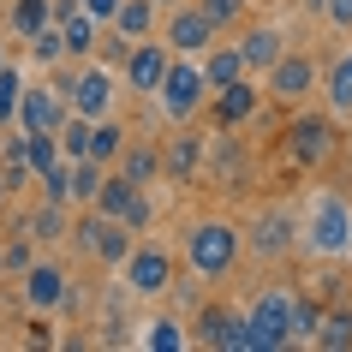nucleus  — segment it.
I'll return each mask as SVG.
<instances>
[{
    "instance_id": "nucleus-1",
    "label": "nucleus",
    "mask_w": 352,
    "mask_h": 352,
    "mask_svg": "<svg viewBox=\"0 0 352 352\" xmlns=\"http://www.w3.org/2000/svg\"><path fill=\"white\" fill-rule=\"evenodd\" d=\"M305 245L316 257H346L352 251V204L340 191H316L311 215H305Z\"/></svg>"
},
{
    "instance_id": "nucleus-2",
    "label": "nucleus",
    "mask_w": 352,
    "mask_h": 352,
    "mask_svg": "<svg viewBox=\"0 0 352 352\" xmlns=\"http://www.w3.org/2000/svg\"><path fill=\"white\" fill-rule=\"evenodd\" d=\"M186 257H191V269L197 275H209V280H221L233 263H239V233L227 221H197L186 233Z\"/></svg>"
},
{
    "instance_id": "nucleus-3",
    "label": "nucleus",
    "mask_w": 352,
    "mask_h": 352,
    "mask_svg": "<svg viewBox=\"0 0 352 352\" xmlns=\"http://www.w3.org/2000/svg\"><path fill=\"white\" fill-rule=\"evenodd\" d=\"M293 340V298L287 293H263L257 311L245 316V352H275Z\"/></svg>"
},
{
    "instance_id": "nucleus-4",
    "label": "nucleus",
    "mask_w": 352,
    "mask_h": 352,
    "mask_svg": "<svg viewBox=\"0 0 352 352\" xmlns=\"http://www.w3.org/2000/svg\"><path fill=\"white\" fill-rule=\"evenodd\" d=\"M215 90V84H209L204 72H197V66H186V60H173V66H167V78H162V108H167V120H191V113L204 108V96Z\"/></svg>"
},
{
    "instance_id": "nucleus-5",
    "label": "nucleus",
    "mask_w": 352,
    "mask_h": 352,
    "mask_svg": "<svg viewBox=\"0 0 352 352\" xmlns=\"http://www.w3.org/2000/svg\"><path fill=\"white\" fill-rule=\"evenodd\" d=\"M96 209H102V215H113V221H126L131 233H144V227H149L144 186H138V179H126V173H108V179H102V191H96Z\"/></svg>"
},
{
    "instance_id": "nucleus-6",
    "label": "nucleus",
    "mask_w": 352,
    "mask_h": 352,
    "mask_svg": "<svg viewBox=\"0 0 352 352\" xmlns=\"http://www.w3.org/2000/svg\"><path fill=\"white\" fill-rule=\"evenodd\" d=\"M72 233H78V245H90L102 263H126V257H131V227L113 221V215H102V209H96V215H84Z\"/></svg>"
},
{
    "instance_id": "nucleus-7",
    "label": "nucleus",
    "mask_w": 352,
    "mask_h": 352,
    "mask_svg": "<svg viewBox=\"0 0 352 352\" xmlns=\"http://www.w3.org/2000/svg\"><path fill=\"white\" fill-rule=\"evenodd\" d=\"M287 149H293L298 167H322L334 155V126L322 120V113H305V120L287 126Z\"/></svg>"
},
{
    "instance_id": "nucleus-8",
    "label": "nucleus",
    "mask_w": 352,
    "mask_h": 352,
    "mask_svg": "<svg viewBox=\"0 0 352 352\" xmlns=\"http://www.w3.org/2000/svg\"><path fill=\"white\" fill-rule=\"evenodd\" d=\"M126 280H131V293H144V298L167 293L173 287V257H167L162 245H138L126 257Z\"/></svg>"
},
{
    "instance_id": "nucleus-9",
    "label": "nucleus",
    "mask_w": 352,
    "mask_h": 352,
    "mask_svg": "<svg viewBox=\"0 0 352 352\" xmlns=\"http://www.w3.org/2000/svg\"><path fill=\"white\" fill-rule=\"evenodd\" d=\"M167 42H173V54H204V48H215V19L204 6H179L167 19Z\"/></svg>"
},
{
    "instance_id": "nucleus-10",
    "label": "nucleus",
    "mask_w": 352,
    "mask_h": 352,
    "mask_svg": "<svg viewBox=\"0 0 352 352\" xmlns=\"http://www.w3.org/2000/svg\"><path fill=\"white\" fill-rule=\"evenodd\" d=\"M60 96H72V108H78V113L102 120V113H108V102H113V78L102 72V66H90V72L66 78V84H60Z\"/></svg>"
},
{
    "instance_id": "nucleus-11",
    "label": "nucleus",
    "mask_w": 352,
    "mask_h": 352,
    "mask_svg": "<svg viewBox=\"0 0 352 352\" xmlns=\"http://www.w3.org/2000/svg\"><path fill=\"white\" fill-rule=\"evenodd\" d=\"M316 90V66L305 54H280L275 66H269V96H280V102H298V96Z\"/></svg>"
},
{
    "instance_id": "nucleus-12",
    "label": "nucleus",
    "mask_w": 352,
    "mask_h": 352,
    "mask_svg": "<svg viewBox=\"0 0 352 352\" xmlns=\"http://www.w3.org/2000/svg\"><path fill=\"white\" fill-rule=\"evenodd\" d=\"M167 66H173V54H167L162 42H138V48L126 54V84L131 90H162Z\"/></svg>"
},
{
    "instance_id": "nucleus-13",
    "label": "nucleus",
    "mask_w": 352,
    "mask_h": 352,
    "mask_svg": "<svg viewBox=\"0 0 352 352\" xmlns=\"http://www.w3.org/2000/svg\"><path fill=\"white\" fill-rule=\"evenodd\" d=\"M19 126H24V131H60V126H66L60 90H24V102H19Z\"/></svg>"
},
{
    "instance_id": "nucleus-14",
    "label": "nucleus",
    "mask_w": 352,
    "mask_h": 352,
    "mask_svg": "<svg viewBox=\"0 0 352 352\" xmlns=\"http://www.w3.org/2000/svg\"><path fill=\"white\" fill-rule=\"evenodd\" d=\"M24 298H30L36 311H54L60 298H66V275H60L54 263H30V269H24Z\"/></svg>"
},
{
    "instance_id": "nucleus-15",
    "label": "nucleus",
    "mask_w": 352,
    "mask_h": 352,
    "mask_svg": "<svg viewBox=\"0 0 352 352\" xmlns=\"http://www.w3.org/2000/svg\"><path fill=\"white\" fill-rule=\"evenodd\" d=\"M239 54H245V66H251V72H263V66H275V60L287 54V36H280L275 24H257V30H245Z\"/></svg>"
},
{
    "instance_id": "nucleus-16",
    "label": "nucleus",
    "mask_w": 352,
    "mask_h": 352,
    "mask_svg": "<svg viewBox=\"0 0 352 352\" xmlns=\"http://www.w3.org/2000/svg\"><path fill=\"white\" fill-rule=\"evenodd\" d=\"M257 84H251V78H239V84H221V96H215V120H221V126H239V120H251V113H257Z\"/></svg>"
},
{
    "instance_id": "nucleus-17",
    "label": "nucleus",
    "mask_w": 352,
    "mask_h": 352,
    "mask_svg": "<svg viewBox=\"0 0 352 352\" xmlns=\"http://www.w3.org/2000/svg\"><path fill=\"white\" fill-rule=\"evenodd\" d=\"M197 340H204V346H221V352H245V322L227 316V311H204Z\"/></svg>"
},
{
    "instance_id": "nucleus-18",
    "label": "nucleus",
    "mask_w": 352,
    "mask_h": 352,
    "mask_svg": "<svg viewBox=\"0 0 352 352\" xmlns=\"http://www.w3.org/2000/svg\"><path fill=\"white\" fill-rule=\"evenodd\" d=\"M197 155H204V138H191V131H179V138L167 144L162 167H167V173H173V179H179V186H186L191 173H197Z\"/></svg>"
},
{
    "instance_id": "nucleus-19",
    "label": "nucleus",
    "mask_w": 352,
    "mask_h": 352,
    "mask_svg": "<svg viewBox=\"0 0 352 352\" xmlns=\"http://www.w3.org/2000/svg\"><path fill=\"white\" fill-rule=\"evenodd\" d=\"M149 24H155V0H120V12H113V30H120V36L144 42Z\"/></svg>"
},
{
    "instance_id": "nucleus-20",
    "label": "nucleus",
    "mask_w": 352,
    "mask_h": 352,
    "mask_svg": "<svg viewBox=\"0 0 352 352\" xmlns=\"http://www.w3.org/2000/svg\"><path fill=\"white\" fill-rule=\"evenodd\" d=\"M245 72H251V66H245V54H239V48H221V42L209 48V66H204V78L215 84V90H221V84H239Z\"/></svg>"
},
{
    "instance_id": "nucleus-21",
    "label": "nucleus",
    "mask_w": 352,
    "mask_h": 352,
    "mask_svg": "<svg viewBox=\"0 0 352 352\" xmlns=\"http://www.w3.org/2000/svg\"><path fill=\"white\" fill-rule=\"evenodd\" d=\"M48 24H54V0H19V6H12V30H19L24 42L36 36V30H48Z\"/></svg>"
},
{
    "instance_id": "nucleus-22",
    "label": "nucleus",
    "mask_w": 352,
    "mask_h": 352,
    "mask_svg": "<svg viewBox=\"0 0 352 352\" xmlns=\"http://www.w3.org/2000/svg\"><path fill=\"white\" fill-rule=\"evenodd\" d=\"M322 90H329V108L334 113H352V54H340L322 78Z\"/></svg>"
},
{
    "instance_id": "nucleus-23",
    "label": "nucleus",
    "mask_w": 352,
    "mask_h": 352,
    "mask_svg": "<svg viewBox=\"0 0 352 352\" xmlns=\"http://www.w3.org/2000/svg\"><path fill=\"white\" fill-rule=\"evenodd\" d=\"M90 131H96L90 113H72V120L60 126V155H66V162H84V155H90Z\"/></svg>"
},
{
    "instance_id": "nucleus-24",
    "label": "nucleus",
    "mask_w": 352,
    "mask_h": 352,
    "mask_svg": "<svg viewBox=\"0 0 352 352\" xmlns=\"http://www.w3.org/2000/svg\"><path fill=\"white\" fill-rule=\"evenodd\" d=\"M155 167H162V155H155L149 144H126V149H120V173H126V179H138V186H149V179H155Z\"/></svg>"
},
{
    "instance_id": "nucleus-25",
    "label": "nucleus",
    "mask_w": 352,
    "mask_h": 352,
    "mask_svg": "<svg viewBox=\"0 0 352 352\" xmlns=\"http://www.w3.org/2000/svg\"><path fill=\"white\" fill-rule=\"evenodd\" d=\"M24 233H30V239H60V233H66V204L42 197V209L24 221Z\"/></svg>"
},
{
    "instance_id": "nucleus-26",
    "label": "nucleus",
    "mask_w": 352,
    "mask_h": 352,
    "mask_svg": "<svg viewBox=\"0 0 352 352\" xmlns=\"http://www.w3.org/2000/svg\"><path fill=\"white\" fill-rule=\"evenodd\" d=\"M287 245H293V227H287V215H263V221H257V251H263V257H280Z\"/></svg>"
},
{
    "instance_id": "nucleus-27",
    "label": "nucleus",
    "mask_w": 352,
    "mask_h": 352,
    "mask_svg": "<svg viewBox=\"0 0 352 352\" xmlns=\"http://www.w3.org/2000/svg\"><path fill=\"white\" fill-rule=\"evenodd\" d=\"M102 179H108V173H102V162H96V155L72 162V197H78V204H96V191H102Z\"/></svg>"
},
{
    "instance_id": "nucleus-28",
    "label": "nucleus",
    "mask_w": 352,
    "mask_h": 352,
    "mask_svg": "<svg viewBox=\"0 0 352 352\" xmlns=\"http://www.w3.org/2000/svg\"><path fill=\"white\" fill-rule=\"evenodd\" d=\"M60 30H66V54H90V48H96V19H90V12H72V19H60Z\"/></svg>"
},
{
    "instance_id": "nucleus-29",
    "label": "nucleus",
    "mask_w": 352,
    "mask_h": 352,
    "mask_svg": "<svg viewBox=\"0 0 352 352\" xmlns=\"http://www.w3.org/2000/svg\"><path fill=\"white\" fill-rule=\"evenodd\" d=\"M316 346L346 352V346H352V311H329V316H322V329H316Z\"/></svg>"
},
{
    "instance_id": "nucleus-30",
    "label": "nucleus",
    "mask_w": 352,
    "mask_h": 352,
    "mask_svg": "<svg viewBox=\"0 0 352 352\" xmlns=\"http://www.w3.org/2000/svg\"><path fill=\"white\" fill-rule=\"evenodd\" d=\"M144 346H149V352H179V346H186V329H179L173 316H155L149 334H144Z\"/></svg>"
},
{
    "instance_id": "nucleus-31",
    "label": "nucleus",
    "mask_w": 352,
    "mask_h": 352,
    "mask_svg": "<svg viewBox=\"0 0 352 352\" xmlns=\"http://www.w3.org/2000/svg\"><path fill=\"white\" fill-rule=\"evenodd\" d=\"M120 149H126V131H120V126H108V120H96V131H90V155H96L102 167H108L113 155H120Z\"/></svg>"
},
{
    "instance_id": "nucleus-32",
    "label": "nucleus",
    "mask_w": 352,
    "mask_h": 352,
    "mask_svg": "<svg viewBox=\"0 0 352 352\" xmlns=\"http://www.w3.org/2000/svg\"><path fill=\"white\" fill-rule=\"evenodd\" d=\"M19 102H24V72L0 66V126H6V120H19Z\"/></svg>"
},
{
    "instance_id": "nucleus-33",
    "label": "nucleus",
    "mask_w": 352,
    "mask_h": 352,
    "mask_svg": "<svg viewBox=\"0 0 352 352\" xmlns=\"http://www.w3.org/2000/svg\"><path fill=\"white\" fill-rule=\"evenodd\" d=\"M30 54H36L42 66H54V60L66 54V30H60V24H48V30H36V36H30Z\"/></svg>"
},
{
    "instance_id": "nucleus-34",
    "label": "nucleus",
    "mask_w": 352,
    "mask_h": 352,
    "mask_svg": "<svg viewBox=\"0 0 352 352\" xmlns=\"http://www.w3.org/2000/svg\"><path fill=\"white\" fill-rule=\"evenodd\" d=\"M316 329H322V311L316 305H293V340H316Z\"/></svg>"
},
{
    "instance_id": "nucleus-35",
    "label": "nucleus",
    "mask_w": 352,
    "mask_h": 352,
    "mask_svg": "<svg viewBox=\"0 0 352 352\" xmlns=\"http://www.w3.org/2000/svg\"><path fill=\"white\" fill-rule=\"evenodd\" d=\"M197 6H204L209 19H215V30H221V24H233L245 12V0H197Z\"/></svg>"
},
{
    "instance_id": "nucleus-36",
    "label": "nucleus",
    "mask_w": 352,
    "mask_h": 352,
    "mask_svg": "<svg viewBox=\"0 0 352 352\" xmlns=\"http://www.w3.org/2000/svg\"><path fill=\"white\" fill-rule=\"evenodd\" d=\"M84 12H90V19H108V24H113V12H120V0H84Z\"/></svg>"
},
{
    "instance_id": "nucleus-37",
    "label": "nucleus",
    "mask_w": 352,
    "mask_h": 352,
    "mask_svg": "<svg viewBox=\"0 0 352 352\" xmlns=\"http://www.w3.org/2000/svg\"><path fill=\"white\" fill-rule=\"evenodd\" d=\"M6 269H30V245H6Z\"/></svg>"
},
{
    "instance_id": "nucleus-38",
    "label": "nucleus",
    "mask_w": 352,
    "mask_h": 352,
    "mask_svg": "<svg viewBox=\"0 0 352 352\" xmlns=\"http://www.w3.org/2000/svg\"><path fill=\"white\" fill-rule=\"evenodd\" d=\"M322 6H329L334 24H352V0H322Z\"/></svg>"
},
{
    "instance_id": "nucleus-39",
    "label": "nucleus",
    "mask_w": 352,
    "mask_h": 352,
    "mask_svg": "<svg viewBox=\"0 0 352 352\" xmlns=\"http://www.w3.org/2000/svg\"><path fill=\"white\" fill-rule=\"evenodd\" d=\"M6 191H12V186H6V173H0V204H6Z\"/></svg>"
},
{
    "instance_id": "nucleus-40",
    "label": "nucleus",
    "mask_w": 352,
    "mask_h": 352,
    "mask_svg": "<svg viewBox=\"0 0 352 352\" xmlns=\"http://www.w3.org/2000/svg\"><path fill=\"white\" fill-rule=\"evenodd\" d=\"M0 66H6V48H0Z\"/></svg>"
},
{
    "instance_id": "nucleus-41",
    "label": "nucleus",
    "mask_w": 352,
    "mask_h": 352,
    "mask_svg": "<svg viewBox=\"0 0 352 352\" xmlns=\"http://www.w3.org/2000/svg\"><path fill=\"white\" fill-rule=\"evenodd\" d=\"M155 6H173V0H155Z\"/></svg>"
},
{
    "instance_id": "nucleus-42",
    "label": "nucleus",
    "mask_w": 352,
    "mask_h": 352,
    "mask_svg": "<svg viewBox=\"0 0 352 352\" xmlns=\"http://www.w3.org/2000/svg\"><path fill=\"white\" fill-rule=\"evenodd\" d=\"M0 263H6V251H0Z\"/></svg>"
}]
</instances>
